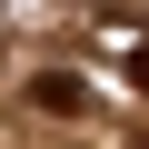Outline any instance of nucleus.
<instances>
[{"mask_svg":"<svg viewBox=\"0 0 149 149\" xmlns=\"http://www.w3.org/2000/svg\"><path fill=\"white\" fill-rule=\"evenodd\" d=\"M80 80H70V70H40V80H30V109H50V119H80Z\"/></svg>","mask_w":149,"mask_h":149,"instance_id":"f257e3e1","label":"nucleus"},{"mask_svg":"<svg viewBox=\"0 0 149 149\" xmlns=\"http://www.w3.org/2000/svg\"><path fill=\"white\" fill-rule=\"evenodd\" d=\"M119 70H129V90H149V40H139V50H129Z\"/></svg>","mask_w":149,"mask_h":149,"instance_id":"f03ea898","label":"nucleus"}]
</instances>
